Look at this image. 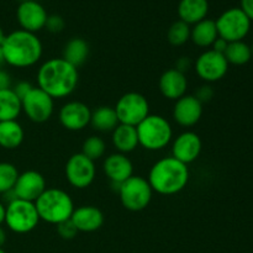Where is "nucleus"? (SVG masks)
<instances>
[{
	"label": "nucleus",
	"instance_id": "obj_1",
	"mask_svg": "<svg viewBox=\"0 0 253 253\" xmlns=\"http://www.w3.org/2000/svg\"><path fill=\"white\" fill-rule=\"evenodd\" d=\"M78 68L61 58L47 59L37 72L39 88L53 99L69 96L78 85Z\"/></svg>",
	"mask_w": 253,
	"mask_h": 253
},
{
	"label": "nucleus",
	"instance_id": "obj_2",
	"mask_svg": "<svg viewBox=\"0 0 253 253\" xmlns=\"http://www.w3.org/2000/svg\"><path fill=\"white\" fill-rule=\"evenodd\" d=\"M189 177L188 166L169 156L152 166L147 180L153 192L162 195H174L187 187Z\"/></svg>",
	"mask_w": 253,
	"mask_h": 253
},
{
	"label": "nucleus",
	"instance_id": "obj_3",
	"mask_svg": "<svg viewBox=\"0 0 253 253\" xmlns=\"http://www.w3.org/2000/svg\"><path fill=\"white\" fill-rule=\"evenodd\" d=\"M5 63L16 68L35 66L41 59L42 43L36 34L16 30L6 35L1 46Z\"/></svg>",
	"mask_w": 253,
	"mask_h": 253
},
{
	"label": "nucleus",
	"instance_id": "obj_4",
	"mask_svg": "<svg viewBox=\"0 0 253 253\" xmlns=\"http://www.w3.org/2000/svg\"><path fill=\"white\" fill-rule=\"evenodd\" d=\"M40 220L58 225L71 219L74 203L71 195L58 188H47L35 202Z\"/></svg>",
	"mask_w": 253,
	"mask_h": 253
},
{
	"label": "nucleus",
	"instance_id": "obj_5",
	"mask_svg": "<svg viewBox=\"0 0 253 253\" xmlns=\"http://www.w3.org/2000/svg\"><path fill=\"white\" fill-rule=\"evenodd\" d=\"M138 145L148 151L163 150L173 137V128L169 121L161 115H150L136 126Z\"/></svg>",
	"mask_w": 253,
	"mask_h": 253
},
{
	"label": "nucleus",
	"instance_id": "obj_6",
	"mask_svg": "<svg viewBox=\"0 0 253 253\" xmlns=\"http://www.w3.org/2000/svg\"><path fill=\"white\" fill-rule=\"evenodd\" d=\"M5 224L16 234H27L39 225L40 216L35 203L15 199L5 205Z\"/></svg>",
	"mask_w": 253,
	"mask_h": 253
},
{
	"label": "nucleus",
	"instance_id": "obj_7",
	"mask_svg": "<svg viewBox=\"0 0 253 253\" xmlns=\"http://www.w3.org/2000/svg\"><path fill=\"white\" fill-rule=\"evenodd\" d=\"M153 190L146 178L132 175L121 183L119 188L121 204L130 211H141L148 207L152 199Z\"/></svg>",
	"mask_w": 253,
	"mask_h": 253
},
{
	"label": "nucleus",
	"instance_id": "obj_8",
	"mask_svg": "<svg viewBox=\"0 0 253 253\" xmlns=\"http://www.w3.org/2000/svg\"><path fill=\"white\" fill-rule=\"evenodd\" d=\"M219 37L227 42L242 41L251 29V20L240 7L226 10L215 21Z\"/></svg>",
	"mask_w": 253,
	"mask_h": 253
},
{
	"label": "nucleus",
	"instance_id": "obj_9",
	"mask_svg": "<svg viewBox=\"0 0 253 253\" xmlns=\"http://www.w3.org/2000/svg\"><path fill=\"white\" fill-rule=\"evenodd\" d=\"M115 113L119 123L130 126H137L150 115V104L145 95L130 91L121 96L115 105Z\"/></svg>",
	"mask_w": 253,
	"mask_h": 253
},
{
	"label": "nucleus",
	"instance_id": "obj_10",
	"mask_svg": "<svg viewBox=\"0 0 253 253\" xmlns=\"http://www.w3.org/2000/svg\"><path fill=\"white\" fill-rule=\"evenodd\" d=\"M96 168L94 161L83 153H74L66 163V178L72 187L85 189L95 179Z\"/></svg>",
	"mask_w": 253,
	"mask_h": 253
},
{
	"label": "nucleus",
	"instance_id": "obj_11",
	"mask_svg": "<svg viewBox=\"0 0 253 253\" xmlns=\"http://www.w3.org/2000/svg\"><path fill=\"white\" fill-rule=\"evenodd\" d=\"M21 105L22 111L30 120L42 124L51 119L54 110V99L37 86L22 99Z\"/></svg>",
	"mask_w": 253,
	"mask_h": 253
},
{
	"label": "nucleus",
	"instance_id": "obj_12",
	"mask_svg": "<svg viewBox=\"0 0 253 253\" xmlns=\"http://www.w3.org/2000/svg\"><path fill=\"white\" fill-rule=\"evenodd\" d=\"M229 71V63L222 53L208 49L203 52L195 61V72L198 77L208 83L224 78Z\"/></svg>",
	"mask_w": 253,
	"mask_h": 253
},
{
	"label": "nucleus",
	"instance_id": "obj_13",
	"mask_svg": "<svg viewBox=\"0 0 253 253\" xmlns=\"http://www.w3.org/2000/svg\"><path fill=\"white\" fill-rule=\"evenodd\" d=\"M58 118L64 128L69 131H81L90 124L91 110L82 101H69L62 106Z\"/></svg>",
	"mask_w": 253,
	"mask_h": 253
},
{
	"label": "nucleus",
	"instance_id": "obj_14",
	"mask_svg": "<svg viewBox=\"0 0 253 253\" xmlns=\"http://www.w3.org/2000/svg\"><path fill=\"white\" fill-rule=\"evenodd\" d=\"M46 189V179L37 170H26L20 173L14 187L17 199L32 203L36 202Z\"/></svg>",
	"mask_w": 253,
	"mask_h": 253
},
{
	"label": "nucleus",
	"instance_id": "obj_15",
	"mask_svg": "<svg viewBox=\"0 0 253 253\" xmlns=\"http://www.w3.org/2000/svg\"><path fill=\"white\" fill-rule=\"evenodd\" d=\"M202 138L193 131H185L178 135L172 145V157L180 161L184 165L198 160L202 152Z\"/></svg>",
	"mask_w": 253,
	"mask_h": 253
},
{
	"label": "nucleus",
	"instance_id": "obj_16",
	"mask_svg": "<svg viewBox=\"0 0 253 253\" xmlns=\"http://www.w3.org/2000/svg\"><path fill=\"white\" fill-rule=\"evenodd\" d=\"M203 115V104L194 95H187L175 100L173 108V119L183 127L197 125Z\"/></svg>",
	"mask_w": 253,
	"mask_h": 253
},
{
	"label": "nucleus",
	"instance_id": "obj_17",
	"mask_svg": "<svg viewBox=\"0 0 253 253\" xmlns=\"http://www.w3.org/2000/svg\"><path fill=\"white\" fill-rule=\"evenodd\" d=\"M16 17L21 30L35 34L43 29L48 15L44 7L35 0V1L21 2L17 7Z\"/></svg>",
	"mask_w": 253,
	"mask_h": 253
},
{
	"label": "nucleus",
	"instance_id": "obj_18",
	"mask_svg": "<svg viewBox=\"0 0 253 253\" xmlns=\"http://www.w3.org/2000/svg\"><path fill=\"white\" fill-rule=\"evenodd\" d=\"M104 172L111 183L121 184L133 175V165L130 158L120 152L108 156L104 161Z\"/></svg>",
	"mask_w": 253,
	"mask_h": 253
},
{
	"label": "nucleus",
	"instance_id": "obj_19",
	"mask_svg": "<svg viewBox=\"0 0 253 253\" xmlns=\"http://www.w3.org/2000/svg\"><path fill=\"white\" fill-rule=\"evenodd\" d=\"M188 89V79L185 73L172 68L166 71L160 78V90L165 98L178 100L185 95Z\"/></svg>",
	"mask_w": 253,
	"mask_h": 253
},
{
	"label": "nucleus",
	"instance_id": "obj_20",
	"mask_svg": "<svg viewBox=\"0 0 253 253\" xmlns=\"http://www.w3.org/2000/svg\"><path fill=\"white\" fill-rule=\"evenodd\" d=\"M71 220L78 232H94L103 226L104 214L96 207L83 205L74 209Z\"/></svg>",
	"mask_w": 253,
	"mask_h": 253
},
{
	"label": "nucleus",
	"instance_id": "obj_21",
	"mask_svg": "<svg viewBox=\"0 0 253 253\" xmlns=\"http://www.w3.org/2000/svg\"><path fill=\"white\" fill-rule=\"evenodd\" d=\"M113 140L114 147L118 150V152L130 153L137 148L138 145V136L135 126L125 125V124H119L113 131Z\"/></svg>",
	"mask_w": 253,
	"mask_h": 253
},
{
	"label": "nucleus",
	"instance_id": "obj_22",
	"mask_svg": "<svg viewBox=\"0 0 253 253\" xmlns=\"http://www.w3.org/2000/svg\"><path fill=\"white\" fill-rule=\"evenodd\" d=\"M208 11H209L208 0H180L178 5L179 19L188 25H195L207 19Z\"/></svg>",
	"mask_w": 253,
	"mask_h": 253
},
{
	"label": "nucleus",
	"instance_id": "obj_23",
	"mask_svg": "<svg viewBox=\"0 0 253 253\" xmlns=\"http://www.w3.org/2000/svg\"><path fill=\"white\" fill-rule=\"evenodd\" d=\"M25 131L17 120L0 121V147L15 150L24 142Z\"/></svg>",
	"mask_w": 253,
	"mask_h": 253
},
{
	"label": "nucleus",
	"instance_id": "obj_24",
	"mask_svg": "<svg viewBox=\"0 0 253 253\" xmlns=\"http://www.w3.org/2000/svg\"><path fill=\"white\" fill-rule=\"evenodd\" d=\"M219 37L214 20L204 19L190 29V40L198 47H210Z\"/></svg>",
	"mask_w": 253,
	"mask_h": 253
},
{
	"label": "nucleus",
	"instance_id": "obj_25",
	"mask_svg": "<svg viewBox=\"0 0 253 253\" xmlns=\"http://www.w3.org/2000/svg\"><path fill=\"white\" fill-rule=\"evenodd\" d=\"M89 56V44L85 40L81 37H74L69 40L63 48V56L62 58L66 59L68 63L74 66L76 68L85 63Z\"/></svg>",
	"mask_w": 253,
	"mask_h": 253
},
{
	"label": "nucleus",
	"instance_id": "obj_26",
	"mask_svg": "<svg viewBox=\"0 0 253 253\" xmlns=\"http://www.w3.org/2000/svg\"><path fill=\"white\" fill-rule=\"evenodd\" d=\"M119 124L120 123L116 116L115 109L111 106H99L98 109L91 111L90 125L99 132H113Z\"/></svg>",
	"mask_w": 253,
	"mask_h": 253
},
{
	"label": "nucleus",
	"instance_id": "obj_27",
	"mask_svg": "<svg viewBox=\"0 0 253 253\" xmlns=\"http://www.w3.org/2000/svg\"><path fill=\"white\" fill-rule=\"evenodd\" d=\"M21 111V100L11 88L0 90V121L16 120Z\"/></svg>",
	"mask_w": 253,
	"mask_h": 253
},
{
	"label": "nucleus",
	"instance_id": "obj_28",
	"mask_svg": "<svg viewBox=\"0 0 253 253\" xmlns=\"http://www.w3.org/2000/svg\"><path fill=\"white\" fill-rule=\"evenodd\" d=\"M227 63L235 64V66H244L249 63L250 59L252 58L251 47L244 41L229 42L227 48L224 53Z\"/></svg>",
	"mask_w": 253,
	"mask_h": 253
},
{
	"label": "nucleus",
	"instance_id": "obj_29",
	"mask_svg": "<svg viewBox=\"0 0 253 253\" xmlns=\"http://www.w3.org/2000/svg\"><path fill=\"white\" fill-rule=\"evenodd\" d=\"M167 37L172 46H183L190 40V25L182 20L173 22L168 30Z\"/></svg>",
	"mask_w": 253,
	"mask_h": 253
},
{
	"label": "nucleus",
	"instance_id": "obj_30",
	"mask_svg": "<svg viewBox=\"0 0 253 253\" xmlns=\"http://www.w3.org/2000/svg\"><path fill=\"white\" fill-rule=\"evenodd\" d=\"M19 174V170L12 163L0 162V194L14 189Z\"/></svg>",
	"mask_w": 253,
	"mask_h": 253
},
{
	"label": "nucleus",
	"instance_id": "obj_31",
	"mask_svg": "<svg viewBox=\"0 0 253 253\" xmlns=\"http://www.w3.org/2000/svg\"><path fill=\"white\" fill-rule=\"evenodd\" d=\"M106 145L99 136H90L86 138L82 146V153L91 161L100 160L105 155Z\"/></svg>",
	"mask_w": 253,
	"mask_h": 253
},
{
	"label": "nucleus",
	"instance_id": "obj_32",
	"mask_svg": "<svg viewBox=\"0 0 253 253\" xmlns=\"http://www.w3.org/2000/svg\"><path fill=\"white\" fill-rule=\"evenodd\" d=\"M57 226V232H58L59 236L64 240H72L77 236L78 234V230L74 226V224L72 222V220H66V221L61 222V224L56 225Z\"/></svg>",
	"mask_w": 253,
	"mask_h": 253
},
{
	"label": "nucleus",
	"instance_id": "obj_33",
	"mask_svg": "<svg viewBox=\"0 0 253 253\" xmlns=\"http://www.w3.org/2000/svg\"><path fill=\"white\" fill-rule=\"evenodd\" d=\"M64 25H66L64 24V20L59 15H49L47 17L44 27L49 32H52V34H58V32H61L64 29Z\"/></svg>",
	"mask_w": 253,
	"mask_h": 253
},
{
	"label": "nucleus",
	"instance_id": "obj_34",
	"mask_svg": "<svg viewBox=\"0 0 253 253\" xmlns=\"http://www.w3.org/2000/svg\"><path fill=\"white\" fill-rule=\"evenodd\" d=\"M34 88H35V86L32 85L30 82L22 81V82H19V83H17L16 85H15L14 88H11V89L14 90V93L16 94L17 96H19L20 100H22V99H24L25 96H26L27 94H29L30 91H31Z\"/></svg>",
	"mask_w": 253,
	"mask_h": 253
},
{
	"label": "nucleus",
	"instance_id": "obj_35",
	"mask_svg": "<svg viewBox=\"0 0 253 253\" xmlns=\"http://www.w3.org/2000/svg\"><path fill=\"white\" fill-rule=\"evenodd\" d=\"M212 95H214V90L211 89V86L203 85L198 89L194 96L200 101V103L204 104V103H208V101L211 100Z\"/></svg>",
	"mask_w": 253,
	"mask_h": 253
},
{
	"label": "nucleus",
	"instance_id": "obj_36",
	"mask_svg": "<svg viewBox=\"0 0 253 253\" xmlns=\"http://www.w3.org/2000/svg\"><path fill=\"white\" fill-rule=\"evenodd\" d=\"M11 88V78H10V74L7 72H5L4 69H0V90H4V89Z\"/></svg>",
	"mask_w": 253,
	"mask_h": 253
},
{
	"label": "nucleus",
	"instance_id": "obj_37",
	"mask_svg": "<svg viewBox=\"0 0 253 253\" xmlns=\"http://www.w3.org/2000/svg\"><path fill=\"white\" fill-rule=\"evenodd\" d=\"M240 9L247 15L251 21H253V0H241V7Z\"/></svg>",
	"mask_w": 253,
	"mask_h": 253
},
{
	"label": "nucleus",
	"instance_id": "obj_38",
	"mask_svg": "<svg viewBox=\"0 0 253 253\" xmlns=\"http://www.w3.org/2000/svg\"><path fill=\"white\" fill-rule=\"evenodd\" d=\"M227 44H229V42L225 41V40L221 39V37H217V39L215 40L214 43H212L211 49H214V51L224 54L225 51H226V48H227Z\"/></svg>",
	"mask_w": 253,
	"mask_h": 253
},
{
	"label": "nucleus",
	"instance_id": "obj_39",
	"mask_svg": "<svg viewBox=\"0 0 253 253\" xmlns=\"http://www.w3.org/2000/svg\"><path fill=\"white\" fill-rule=\"evenodd\" d=\"M190 64H192V62H190V59L188 58V57H182V58L178 59L175 69H178V71L185 73V72L190 68Z\"/></svg>",
	"mask_w": 253,
	"mask_h": 253
},
{
	"label": "nucleus",
	"instance_id": "obj_40",
	"mask_svg": "<svg viewBox=\"0 0 253 253\" xmlns=\"http://www.w3.org/2000/svg\"><path fill=\"white\" fill-rule=\"evenodd\" d=\"M5 241H6V232H5V230L0 226V249L4 246Z\"/></svg>",
	"mask_w": 253,
	"mask_h": 253
},
{
	"label": "nucleus",
	"instance_id": "obj_41",
	"mask_svg": "<svg viewBox=\"0 0 253 253\" xmlns=\"http://www.w3.org/2000/svg\"><path fill=\"white\" fill-rule=\"evenodd\" d=\"M5 221V205L0 202V226Z\"/></svg>",
	"mask_w": 253,
	"mask_h": 253
},
{
	"label": "nucleus",
	"instance_id": "obj_42",
	"mask_svg": "<svg viewBox=\"0 0 253 253\" xmlns=\"http://www.w3.org/2000/svg\"><path fill=\"white\" fill-rule=\"evenodd\" d=\"M5 36H6V35L4 34V31H2V29H1V27H0V47H1L2 43H4Z\"/></svg>",
	"mask_w": 253,
	"mask_h": 253
},
{
	"label": "nucleus",
	"instance_id": "obj_43",
	"mask_svg": "<svg viewBox=\"0 0 253 253\" xmlns=\"http://www.w3.org/2000/svg\"><path fill=\"white\" fill-rule=\"evenodd\" d=\"M5 63V58H4V53H2V49L0 47V67Z\"/></svg>",
	"mask_w": 253,
	"mask_h": 253
},
{
	"label": "nucleus",
	"instance_id": "obj_44",
	"mask_svg": "<svg viewBox=\"0 0 253 253\" xmlns=\"http://www.w3.org/2000/svg\"><path fill=\"white\" fill-rule=\"evenodd\" d=\"M21 2H26V1H35V0H20Z\"/></svg>",
	"mask_w": 253,
	"mask_h": 253
},
{
	"label": "nucleus",
	"instance_id": "obj_45",
	"mask_svg": "<svg viewBox=\"0 0 253 253\" xmlns=\"http://www.w3.org/2000/svg\"><path fill=\"white\" fill-rule=\"evenodd\" d=\"M251 53H252V57H253V43H252V46H251Z\"/></svg>",
	"mask_w": 253,
	"mask_h": 253
},
{
	"label": "nucleus",
	"instance_id": "obj_46",
	"mask_svg": "<svg viewBox=\"0 0 253 253\" xmlns=\"http://www.w3.org/2000/svg\"><path fill=\"white\" fill-rule=\"evenodd\" d=\"M0 253H5V251L2 249H0Z\"/></svg>",
	"mask_w": 253,
	"mask_h": 253
}]
</instances>
